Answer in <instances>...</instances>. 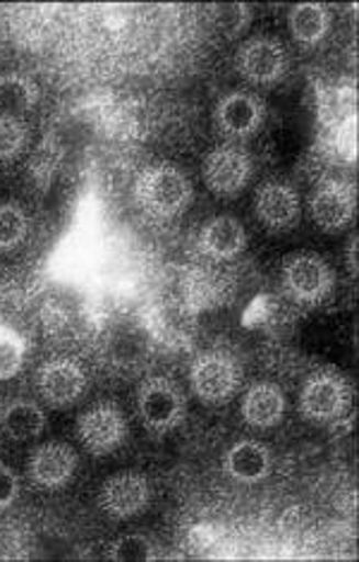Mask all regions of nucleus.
<instances>
[{
  "mask_svg": "<svg viewBox=\"0 0 359 562\" xmlns=\"http://www.w3.org/2000/svg\"><path fill=\"white\" fill-rule=\"evenodd\" d=\"M334 26V15L322 3H298L288 15L290 36L300 46H318L326 42Z\"/></svg>",
  "mask_w": 359,
  "mask_h": 562,
  "instance_id": "obj_18",
  "label": "nucleus"
},
{
  "mask_svg": "<svg viewBox=\"0 0 359 562\" xmlns=\"http://www.w3.org/2000/svg\"><path fill=\"white\" fill-rule=\"evenodd\" d=\"M281 283L288 297L302 306H318L336 290V273L330 263L314 251L290 254L283 261Z\"/></svg>",
  "mask_w": 359,
  "mask_h": 562,
  "instance_id": "obj_5",
  "label": "nucleus"
},
{
  "mask_svg": "<svg viewBox=\"0 0 359 562\" xmlns=\"http://www.w3.org/2000/svg\"><path fill=\"white\" fill-rule=\"evenodd\" d=\"M273 470V454L263 443L255 438L237 440L223 454V474L237 481L243 486L261 484L271 476Z\"/></svg>",
  "mask_w": 359,
  "mask_h": 562,
  "instance_id": "obj_16",
  "label": "nucleus"
},
{
  "mask_svg": "<svg viewBox=\"0 0 359 562\" xmlns=\"http://www.w3.org/2000/svg\"><path fill=\"white\" fill-rule=\"evenodd\" d=\"M247 231L235 216H216L199 231V251L211 261H235L247 249Z\"/></svg>",
  "mask_w": 359,
  "mask_h": 562,
  "instance_id": "obj_17",
  "label": "nucleus"
},
{
  "mask_svg": "<svg viewBox=\"0 0 359 562\" xmlns=\"http://www.w3.org/2000/svg\"><path fill=\"white\" fill-rule=\"evenodd\" d=\"M77 440L94 458H109L127 438V417L113 400H99L77 417Z\"/></svg>",
  "mask_w": 359,
  "mask_h": 562,
  "instance_id": "obj_7",
  "label": "nucleus"
},
{
  "mask_svg": "<svg viewBox=\"0 0 359 562\" xmlns=\"http://www.w3.org/2000/svg\"><path fill=\"white\" fill-rule=\"evenodd\" d=\"M0 428L12 440H32L46 431V412L34 400H10L0 409Z\"/></svg>",
  "mask_w": 359,
  "mask_h": 562,
  "instance_id": "obj_19",
  "label": "nucleus"
},
{
  "mask_svg": "<svg viewBox=\"0 0 359 562\" xmlns=\"http://www.w3.org/2000/svg\"><path fill=\"white\" fill-rule=\"evenodd\" d=\"M266 103L255 91L237 89L225 93L214 109V125L218 135L231 144L257 137L266 123Z\"/></svg>",
  "mask_w": 359,
  "mask_h": 562,
  "instance_id": "obj_10",
  "label": "nucleus"
},
{
  "mask_svg": "<svg viewBox=\"0 0 359 562\" xmlns=\"http://www.w3.org/2000/svg\"><path fill=\"white\" fill-rule=\"evenodd\" d=\"M352 403V387L343 373L334 369L314 371L302 383L298 407L304 422L314 426H330L348 414Z\"/></svg>",
  "mask_w": 359,
  "mask_h": 562,
  "instance_id": "obj_2",
  "label": "nucleus"
},
{
  "mask_svg": "<svg viewBox=\"0 0 359 562\" xmlns=\"http://www.w3.org/2000/svg\"><path fill=\"white\" fill-rule=\"evenodd\" d=\"M30 146V127L15 113L0 111V164L18 160Z\"/></svg>",
  "mask_w": 359,
  "mask_h": 562,
  "instance_id": "obj_22",
  "label": "nucleus"
},
{
  "mask_svg": "<svg viewBox=\"0 0 359 562\" xmlns=\"http://www.w3.org/2000/svg\"><path fill=\"white\" fill-rule=\"evenodd\" d=\"M348 261H350V271L352 276H357V237L350 239V254H348Z\"/></svg>",
  "mask_w": 359,
  "mask_h": 562,
  "instance_id": "obj_27",
  "label": "nucleus"
},
{
  "mask_svg": "<svg viewBox=\"0 0 359 562\" xmlns=\"http://www.w3.org/2000/svg\"><path fill=\"white\" fill-rule=\"evenodd\" d=\"M192 393L202 405L221 407L243 387V367L239 361L223 350H206L197 355L190 367Z\"/></svg>",
  "mask_w": 359,
  "mask_h": 562,
  "instance_id": "obj_4",
  "label": "nucleus"
},
{
  "mask_svg": "<svg viewBox=\"0 0 359 562\" xmlns=\"http://www.w3.org/2000/svg\"><path fill=\"white\" fill-rule=\"evenodd\" d=\"M152 498L154 488L149 484V479L135 470H125L109 476L99 488L101 513L115 521L139 517L142 513H146V507L152 505Z\"/></svg>",
  "mask_w": 359,
  "mask_h": 562,
  "instance_id": "obj_11",
  "label": "nucleus"
},
{
  "mask_svg": "<svg viewBox=\"0 0 359 562\" xmlns=\"http://www.w3.org/2000/svg\"><path fill=\"white\" fill-rule=\"evenodd\" d=\"M288 397L285 393L271 381L251 383L239 400V414L243 422L255 428V431H269L285 419Z\"/></svg>",
  "mask_w": 359,
  "mask_h": 562,
  "instance_id": "obj_15",
  "label": "nucleus"
},
{
  "mask_svg": "<svg viewBox=\"0 0 359 562\" xmlns=\"http://www.w3.org/2000/svg\"><path fill=\"white\" fill-rule=\"evenodd\" d=\"M38 397L53 409H68L87 395L89 376L75 357H51L34 373Z\"/></svg>",
  "mask_w": 359,
  "mask_h": 562,
  "instance_id": "obj_8",
  "label": "nucleus"
},
{
  "mask_svg": "<svg viewBox=\"0 0 359 562\" xmlns=\"http://www.w3.org/2000/svg\"><path fill=\"white\" fill-rule=\"evenodd\" d=\"M38 101V87L22 72L0 75V109L8 113L32 111Z\"/></svg>",
  "mask_w": 359,
  "mask_h": 562,
  "instance_id": "obj_20",
  "label": "nucleus"
},
{
  "mask_svg": "<svg viewBox=\"0 0 359 562\" xmlns=\"http://www.w3.org/2000/svg\"><path fill=\"white\" fill-rule=\"evenodd\" d=\"M20 495V476L15 470H10L8 464H0V510H8V507L18 501Z\"/></svg>",
  "mask_w": 359,
  "mask_h": 562,
  "instance_id": "obj_26",
  "label": "nucleus"
},
{
  "mask_svg": "<svg viewBox=\"0 0 359 562\" xmlns=\"http://www.w3.org/2000/svg\"><path fill=\"white\" fill-rule=\"evenodd\" d=\"M137 412L146 431L166 436L188 417V395L168 376H149L137 387Z\"/></svg>",
  "mask_w": 359,
  "mask_h": 562,
  "instance_id": "obj_3",
  "label": "nucleus"
},
{
  "mask_svg": "<svg viewBox=\"0 0 359 562\" xmlns=\"http://www.w3.org/2000/svg\"><path fill=\"white\" fill-rule=\"evenodd\" d=\"M30 237V216L15 202H0V254L20 249Z\"/></svg>",
  "mask_w": 359,
  "mask_h": 562,
  "instance_id": "obj_21",
  "label": "nucleus"
},
{
  "mask_svg": "<svg viewBox=\"0 0 359 562\" xmlns=\"http://www.w3.org/2000/svg\"><path fill=\"white\" fill-rule=\"evenodd\" d=\"M111 560L120 562H139V560H154L156 558V546L146 537V533H125L111 546Z\"/></svg>",
  "mask_w": 359,
  "mask_h": 562,
  "instance_id": "obj_24",
  "label": "nucleus"
},
{
  "mask_svg": "<svg viewBox=\"0 0 359 562\" xmlns=\"http://www.w3.org/2000/svg\"><path fill=\"white\" fill-rule=\"evenodd\" d=\"M26 340L18 328L0 321V381L15 379L24 367Z\"/></svg>",
  "mask_w": 359,
  "mask_h": 562,
  "instance_id": "obj_23",
  "label": "nucleus"
},
{
  "mask_svg": "<svg viewBox=\"0 0 359 562\" xmlns=\"http://www.w3.org/2000/svg\"><path fill=\"white\" fill-rule=\"evenodd\" d=\"M235 70L251 87L281 85L290 72V53L276 36L257 34L245 38L235 53Z\"/></svg>",
  "mask_w": 359,
  "mask_h": 562,
  "instance_id": "obj_6",
  "label": "nucleus"
},
{
  "mask_svg": "<svg viewBox=\"0 0 359 562\" xmlns=\"http://www.w3.org/2000/svg\"><path fill=\"white\" fill-rule=\"evenodd\" d=\"M79 458L77 450L60 440H48L32 450L30 462H26V474L38 491H60L77 474Z\"/></svg>",
  "mask_w": 359,
  "mask_h": 562,
  "instance_id": "obj_13",
  "label": "nucleus"
},
{
  "mask_svg": "<svg viewBox=\"0 0 359 562\" xmlns=\"http://www.w3.org/2000/svg\"><path fill=\"white\" fill-rule=\"evenodd\" d=\"M255 213L269 233H290L302 218L300 192L290 182H263L255 194Z\"/></svg>",
  "mask_w": 359,
  "mask_h": 562,
  "instance_id": "obj_14",
  "label": "nucleus"
},
{
  "mask_svg": "<svg viewBox=\"0 0 359 562\" xmlns=\"http://www.w3.org/2000/svg\"><path fill=\"white\" fill-rule=\"evenodd\" d=\"M132 196L139 211L156 221L180 218L194 202V187L180 166L176 164H152L146 166L135 184Z\"/></svg>",
  "mask_w": 359,
  "mask_h": 562,
  "instance_id": "obj_1",
  "label": "nucleus"
},
{
  "mask_svg": "<svg viewBox=\"0 0 359 562\" xmlns=\"http://www.w3.org/2000/svg\"><path fill=\"white\" fill-rule=\"evenodd\" d=\"M58 164H60V146L58 142H53L48 137L42 146H38V151L32 158V172L38 180L48 182L53 178V172H56Z\"/></svg>",
  "mask_w": 359,
  "mask_h": 562,
  "instance_id": "obj_25",
  "label": "nucleus"
},
{
  "mask_svg": "<svg viewBox=\"0 0 359 562\" xmlns=\"http://www.w3.org/2000/svg\"><path fill=\"white\" fill-rule=\"evenodd\" d=\"M310 213L318 231L328 235L348 231L357 213L355 187L340 178H324L316 182L310 196Z\"/></svg>",
  "mask_w": 359,
  "mask_h": 562,
  "instance_id": "obj_12",
  "label": "nucleus"
},
{
  "mask_svg": "<svg viewBox=\"0 0 359 562\" xmlns=\"http://www.w3.org/2000/svg\"><path fill=\"white\" fill-rule=\"evenodd\" d=\"M202 178L221 199H235L243 194L251 178H255V158L239 144H221L218 149L209 151L202 164Z\"/></svg>",
  "mask_w": 359,
  "mask_h": 562,
  "instance_id": "obj_9",
  "label": "nucleus"
}]
</instances>
